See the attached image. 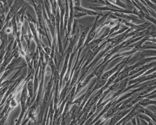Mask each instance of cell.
Returning a JSON list of instances; mask_svg holds the SVG:
<instances>
[{
	"instance_id": "6da1fadb",
	"label": "cell",
	"mask_w": 156,
	"mask_h": 125,
	"mask_svg": "<svg viewBox=\"0 0 156 125\" xmlns=\"http://www.w3.org/2000/svg\"><path fill=\"white\" fill-rule=\"evenodd\" d=\"M31 5L34 7L35 10L38 20V25L40 27L42 28L46 33H47V30L46 27L45 22L44 19L43 14L42 6L41 4L38 1H27Z\"/></svg>"
},
{
	"instance_id": "7a4b0ae2",
	"label": "cell",
	"mask_w": 156,
	"mask_h": 125,
	"mask_svg": "<svg viewBox=\"0 0 156 125\" xmlns=\"http://www.w3.org/2000/svg\"><path fill=\"white\" fill-rule=\"evenodd\" d=\"M133 55L126 57L123 59L121 62L118 64L116 65L114 68L108 71L105 73H103L101 75V79H107L111 77L112 75L115 73L117 71L120 69H122L124 67L127 65L128 64L131 62L132 61L134 60L135 59V57L132 58Z\"/></svg>"
},
{
	"instance_id": "3957f363",
	"label": "cell",
	"mask_w": 156,
	"mask_h": 125,
	"mask_svg": "<svg viewBox=\"0 0 156 125\" xmlns=\"http://www.w3.org/2000/svg\"><path fill=\"white\" fill-rule=\"evenodd\" d=\"M110 44L109 45H107L105 49L104 50L101 51V52H99V53L97 55V56L94 58V60H93L89 64L88 66L85 67L84 69H81V74L79 79L78 82H80V81L82 80L83 78L84 77L85 75L86 74L88 73L89 71L90 70L91 68L96 64L97 62H98L100 59L103 57L105 54L112 47Z\"/></svg>"
},
{
	"instance_id": "277c9868",
	"label": "cell",
	"mask_w": 156,
	"mask_h": 125,
	"mask_svg": "<svg viewBox=\"0 0 156 125\" xmlns=\"http://www.w3.org/2000/svg\"><path fill=\"white\" fill-rule=\"evenodd\" d=\"M58 4L60 10V38L61 40L64 36V19L66 11V1H58Z\"/></svg>"
},
{
	"instance_id": "5b68a950",
	"label": "cell",
	"mask_w": 156,
	"mask_h": 125,
	"mask_svg": "<svg viewBox=\"0 0 156 125\" xmlns=\"http://www.w3.org/2000/svg\"><path fill=\"white\" fill-rule=\"evenodd\" d=\"M24 1H15L12 7L10 9L8 16L6 18L7 22L9 21L10 20L12 19L16 15L23 6H24Z\"/></svg>"
},
{
	"instance_id": "8992f818",
	"label": "cell",
	"mask_w": 156,
	"mask_h": 125,
	"mask_svg": "<svg viewBox=\"0 0 156 125\" xmlns=\"http://www.w3.org/2000/svg\"><path fill=\"white\" fill-rule=\"evenodd\" d=\"M132 30V29L131 28H130L125 32L118 35L115 38H108L106 41L107 43H110V45L113 47L116 46L126 40V35Z\"/></svg>"
},
{
	"instance_id": "52a82bcc",
	"label": "cell",
	"mask_w": 156,
	"mask_h": 125,
	"mask_svg": "<svg viewBox=\"0 0 156 125\" xmlns=\"http://www.w3.org/2000/svg\"><path fill=\"white\" fill-rule=\"evenodd\" d=\"M69 18L68 25H67V34L66 36V46L64 49L66 47L67 43H68V39L70 36V33L71 31V27L73 22L74 21V11H73V1H69Z\"/></svg>"
},
{
	"instance_id": "ba28073f",
	"label": "cell",
	"mask_w": 156,
	"mask_h": 125,
	"mask_svg": "<svg viewBox=\"0 0 156 125\" xmlns=\"http://www.w3.org/2000/svg\"><path fill=\"white\" fill-rule=\"evenodd\" d=\"M111 13L112 15L117 18H121L122 19L125 20L126 21L134 24H135L136 22H139L141 21L138 16L133 14L128 15L127 14L123 13L112 12H111Z\"/></svg>"
},
{
	"instance_id": "9c48e42d",
	"label": "cell",
	"mask_w": 156,
	"mask_h": 125,
	"mask_svg": "<svg viewBox=\"0 0 156 125\" xmlns=\"http://www.w3.org/2000/svg\"><path fill=\"white\" fill-rule=\"evenodd\" d=\"M134 106L130 108L124 109L123 110L120 111L114 115L113 117L112 118L111 121H110L108 125H115L116 124L119 122L121 120V119L123 117L126 116V115L127 114V113H129L132 110V109L134 107Z\"/></svg>"
},
{
	"instance_id": "30bf717a",
	"label": "cell",
	"mask_w": 156,
	"mask_h": 125,
	"mask_svg": "<svg viewBox=\"0 0 156 125\" xmlns=\"http://www.w3.org/2000/svg\"><path fill=\"white\" fill-rule=\"evenodd\" d=\"M80 37L78 40V43L76 52H77L79 49L80 48L82 47L84 43V41L86 37V35L90 27L89 26H86L84 25H80Z\"/></svg>"
},
{
	"instance_id": "8fae6325",
	"label": "cell",
	"mask_w": 156,
	"mask_h": 125,
	"mask_svg": "<svg viewBox=\"0 0 156 125\" xmlns=\"http://www.w3.org/2000/svg\"><path fill=\"white\" fill-rule=\"evenodd\" d=\"M89 8H90V9L94 11H96V12L97 11H100V12H101V11H110V12H112L123 13L133 14V15L132 11L130 10L123 9L121 10H118L115 9V8H110L107 6H105L102 7H89Z\"/></svg>"
},
{
	"instance_id": "7c38bea8",
	"label": "cell",
	"mask_w": 156,
	"mask_h": 125,
	"mask_svg": "<svg viewBox=\"0 0 156 125\" xmlns=\"http://www.w3.org/2000/svg\"><path fill=\"white\" fill-rule=\"evenodd\" d=\"M98 16V15L97 16L96 19L95 21H94V25H93L92 28H91L90 32H89L86 40L84 42V44L82 46V48L83 49H84L85 46L87 45H88L90 42H91L93 40H94V39H96L97 36L96 33V22Z\"/></svg>"
},
{
	"instance_id": "4fadbf2b",
	"label": "cell",
	"mask_w": 156,
	"mask_h": 125,
	"mask_svg": "<svg viewBox=\"0 0 156 125\" xmlns=\"http://www.w3.org/2000/svg\"><path fill=\"white\" fill-rule=\"evenodd\" d=\"M73 9L81 11L84 14L85 16H86V15L96 16L97 15H100V16H102L104 15L103 14H100L98 12H95V11L90 10L89 9L83 8L81 5L77 6H73Z\"/></svg>"
},
{
	"instance_id": "5bb4252c",
	"label": "cell",
	"mask_w": 156,
	"mask_h": 125,
	"mask_svg": "<svg viewBox=\"0 0 156 125\" xmlns=\"http://www.w3.org/2000/svg\"><path fill=\"white\" fill-rule=\"evenodd\" d=\"M69 8L68 5V1H66V11L64 19V33L67 34V25H68L69 18Z\"/></svg>"
},
{
	"instance_id": "9a60e30c",
	"label": "cell",
	"mask_w": 156,
	"mask_h": 125,
	"mask_svg": "<svg viewBox=\"0 0 156 125\" xmlns=\"http://www.w3.org/2000/svg\"><path fill=\"white\" fill-rule=\"evenodd\" d=\"M104 40V39H100L99 38L98 39H94L85 46L84 48V50H88V49H91L93 51L95 48L98 47L99 44Z\"/></svg>"
},
{
	"instance_id": "2e32d148",
	"label": "cell",
	"mask_w": 156,
	"mask_h": 125,
	"mask_svg": "<svg viewBox=\"0 0 156 125\" xmlns=\"http://www.w3.org/2000/svg\"><path fill=\"white\" fill-rule=\"evenodd\" d=\"M34 35L31 32L29 26L28 27V31L27 34L24 33L23 35V39L26 41L27 43V47L28 48H30L31 42L32 39H34Z\"/></svg>"
},
{
	"instance_id": "e0dca14e",
	"label": "cell",
	"mask_w": 156,
	"mask_h": 125,
	"mask_svg": "<svg viewBox=\"0 0 156 125\" xmlns=\"http://www.w3.org/2000/svg\"><path fill=\"white\" fill-rule=\"evenodd\" d=\"M111 12L109 11V12L107 13L105 15H104L102 16V17L99 19V18L101 16L98 15V18H97L96 22V29L97 30L98 28L101 27V25L104 24V22L106 21L108 17L109 16V14Z\"/></svg>"
},
{
	"instance_id": "ac0fdd59",
	"label": "cell",
	"mask_w": 156,
	"mask_h": 125,
	"mask_svg": "<svg viewBox=\"0 0 156 125\" xmlns=\"http://www.w3.org/2000/svg\"><path fill=\"white\" fill-rule=\"evenodd\" d=\"M142 51L139 59H144L148 56H156V49H144Z\"/></svg>"
},
{
	"instance_id": "d6986e66",
	"label": "cell",
	"mask_w": 156,
	"mask_h": 125,
	"mask_svg": "<svg viewBox=\"0 0 156 125\" xmlns=\"http://www.w3.org/2000/svg\"><path fill=\"white\" fill-rule=\"evenodd\" d=\"M138 104L143 107L151 105H156V101L153 100L151 99L143 98L138 102Z\"/></svg>"
},
{
	"instance_id": "ffe728a7",
	"label": "cell",
	"mask_w": 156,
	"mask_h": 125,
	"mask_svg": "<svg viewBox=\"0 0 156 125\" xmlns=\"http://www.w3.org/2000/svg\"><path fill=\"white\" fill-rule=\"evenodd\" d=\"M110 2H111L112 3L114 4V5H117V6L119 7V8H122V9L128 10L127 8H130V7L128 4H126L122 2V1H119V0H117V1H114L115 2H113L112 1H109Z\"/></svg>"
},
{
	"instance_id": "44dd1931",
	"label": "cell",
	"mask_w": 156,
	"mask_h": 125,
	"mask_svg": "<svg viewBox=\"0 0 156 125\" xmlns=\"http://www.w3.org/2000/svg\"><path fill=\"white\" fill-rule=\"evenodd\" d=\"M144 114L147 115V116L150 117V118L152 119L153 121L156 123V114L155 113H152L151 111L148 110V109L144 108L143 107V113Z\"/></svg>"
},
{
	"instance_id": "7402d4cb",
	"label": "cell",
	"mask_w": 156,
	"mask_h": 125,
	"mask_svg": "<svg viewBox=\"0 0 156 125\" xmlns=\"http://www.w3.org/2000/svg\"><path fill=\"white\" fill-rule=\"evenodd\" d=\"M130 28L126 26L125 25H122L121 27V28L117 32H114V33H113L112 35H111L110 36V38L111 37L114 36V35H120V34L123 33V32H125L127 30L129 29Z\"/></svg>"
},
{
	"instance_id": "603a6c76",
	"label": "cell",
	"mask_w": 156,
	"mask_h": 125,
	"mask_svg": "<svg viewBox=\"0 0 156 125\" xmlns=\"http://www.w3.org/2000/svg\"><path fill=\"white\" fill-rule=\"evenodd\" d=\"M4 2V7L5 8L7 11L8 12L10 9L11 7H12L13 4L14 3V1H5Z\"/></svg>"
},
{
	"instance_id": "cb8c5ba5",
	"label": "cell",
	"mask_w": 156,
	"mask_h": 125,
	"mask_svg": "<svg viewBox=\"0 0 156 125\" xmlns=\"http://www.w3.org/2000/svg\"><path fill=\"white\" fill-rule=\"evenodd\" d=\"M144 2L147 5H148L149 8H151V9L153 10L154 12H156V7L155 4H153L150 1H148V0H146L144 1Z\"/></svg>"
},
{
	"instance_id": "d4e9b609",
	"label": "cell",
	"mask_w": 156,
	"mask_h": 125,
	"mask_svg": "<svg viewBox=\"0 0 156 125\" xmlns=\"http://www.w3.org/2000/svg\"><path fill=\"white\" fill-rule=\"evenodd\" d=\"M87 1L91 3L105 5H106L105 1H102V0H96V1L94 0V1Z\"/></svg>"
},
{
	"instance_id": "484cf974",
	"label": "cell",
	"mask_w": 156,
	"mask_h": 125,
	"mask_svg": "<svg viewBox=\"0 0 156 125\" xmlns=\"http://www.w3.org/2000/svg\"><path fill=\"white\" fill-rule=\"evenodd\" d=\"M49 97L48 96H46L45 98V101L46 102H48L49 100Z\"/></svg>"
}]
</instances>
